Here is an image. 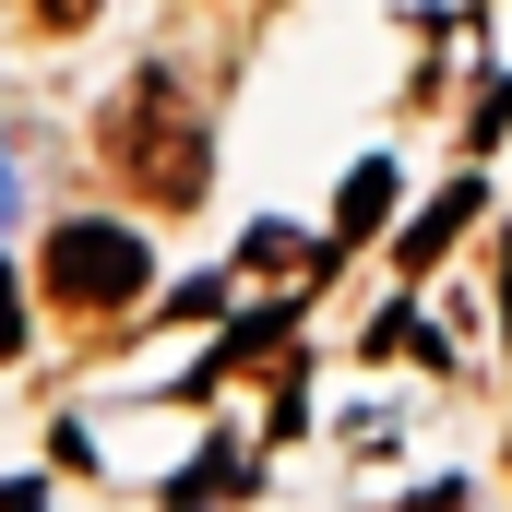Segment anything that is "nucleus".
<instances>
[{
	"mask_svg": "<svg viewBox=\"0 0 512 512\" xmlns=\"http://www.w3.org/2000/svg\"><path fill=\"white\" fill-rule=\"evenodd\" d=\"M96 143H108V167H120L155 215H191V203H203V179H215L203 108H191L167 72H131L120 96H108V131H96Z\"/></svg>",
	"mask_w": 512,
	"mask_h": 512,
	"instance_id": "f257e3e1",
	"label": "nucleus"
},
{
	"mask_svg": "<svg viewBox=\"0 0 512 512\" xmlns=\"http://www.w3.org/2000/svg\"><path fill=\"white\" fill-rule=\"evenodd\" d=\"M36 286H48L72 322H108V310H131V298L155 286V262H143V227L60 215V227H48V251H36Z\"/></svg>",
	"mask_w": 512,
	"mask_h": 512,
	"instance_id": "f03ea898",
	"label": "nucleus"
},
{
	"mask_svg": "<svg viewBox=\"0 0 512 512\" xmlns=\"http://www.w3.org/2000/svg\"><path fill=\"white\" fill-rule=\"evenodd\" d=\"M465 215H477V179H453V191H441V203L405 227V274H429V262L453 251V239H465Z\"/></svg>",
	"mask_w": 512,
	"mask_h": 512,
	"instance_id": "7ed1b4c3",
	"label": "nucleus"
},
{
	"mask_svg": "<svg viewBox=\"0 0 512 512\" xmlns=\"http://www.w3.org/2000/svg\"><path fill=\"white\" fill-rule=\"evenodd\" d=\"M382 215H393V167H382V155H370V167L346 179V203H334V251H358V239H370Z\"/></svg>",
	"mask_w": 512,
	"mask_h": 512,
	"instance_id": "20e7f679",
	"label": "nucleus"
},
{
	"mask_svg": "<svg viewBox=\"0 0 512 512\" xmlns=\"http://www.w3.org/2000/svg\"><path fill=\"white\" fill-rule=\"evenodd\" d=\"M251 274H322V251H310V239H298V227H251Z\"/></svg>",
	"mask_w": 512,
	"mask_h": 512,
	"instance_id": "39448f33",
	"label": "nucleus"
},
{
	"mask_svg": "<svg viewBox=\"0 0 512 512\" xmlns=\"http://www.w3.org/2000/svg\"><path fill=\"white\" fill-rule=\"evenodd\" d=\"M501 131H512V84L489 72V84H477V108H465V155H489Z\"/></svg>",
	"mask_w": 512,
	"mask_h": 512,
	"instance_id": "423d86ee",
	"label": "nucleus"
},
{
	"mask_svg": "<svg viewBox=\"0 0 512 512\" xmlns=\"http://www.w3.org/2000/svg\"><path fill=\"white\" fill-rule=\"evenodd\" d=\"M96 12H108V0H24V24H36V36H84Z\"/></svg>",
	"mask_w": 512,
	"mask_h": 512,
	"instance_id": "0eeeda50",
	"label": "nucleus"
},
{
	"mask_svg": "<svg viewBox=\"0 0 512 512\" xmlns=\"http://www.w3.org/2000/svg\"><path fill=\"white\" fill-rule=\"evenodd\" d=\"M0 358H24V274L0 262Z\"/></svg>",
	"mask_w": 512,
	"mask_h": 512,
	"instance_id": "6e6552de",
	"label": "nucleus"
},
{
	"mask_svg": "<svg viewBox=\"0 0 512 512\" xmlns=\"http://www.w3.org/2000/svg\"><path fill=\"white\" fill-rule=\"evenodd\" d=\"M0 512H48V489H36V477H12V489H0Z\"/></svg>",
	"mask_w": 512,
	"mask_h": 512,
	"instance_id": "1a4fd4ad",
	"label": "nucleus"
},
{
	"mask_svg": "<svg viewBox=\"0 0 512 512\" xmlns=\"http://www.w3.org/2000/svg\"><path fill=\"white\" fill-rule=\"evenodd\" d=\"M0 203H12V167H0Z\"/></svg>",
	"mask_w": 512,
	"mask_h": 512,
	"instance_id": "9d476101",
	"label": "nucleus"
}]
</instances>
